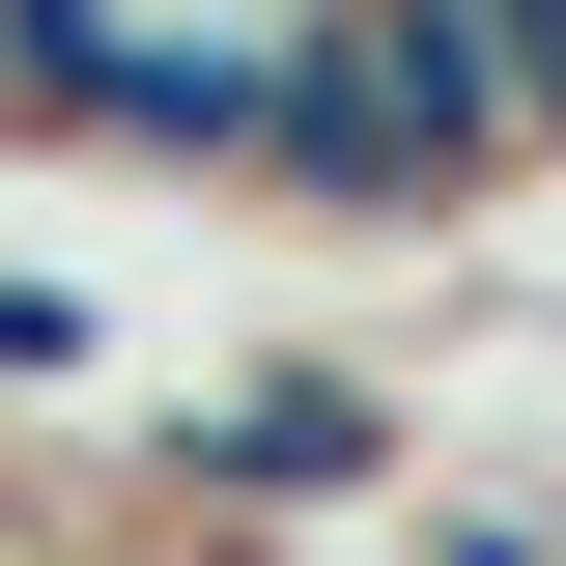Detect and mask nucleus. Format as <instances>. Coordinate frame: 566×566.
Listing matches in <instances>:
<instances>
[{"instance_id":"obj_1","label":"nucleus","mask_w":566,"mask_h":566,"mask_svg":"<svg viewBox=\"0 0 566 566\" xmlns=\"http://www.w3.org/2000/svg\"><path fill=\"white\" fill-rule=\"evenodd\" d=\"M510 29L482 0H312V29H283V199H453V170H510Z\"/></svg>"},{"instance_id":"obj_2","label":"nucleus","mask_w":566,"mask_h":566,"mask_svg":"<svg viewBox=\"0 0 566 566\" xmlns=\"http://www.w3.org/2000/svg\"><path fill=\"white\" fill-rule=\"evenodd\" d=\"M199 482L227 510H340L368 482V397H340V368H255V397H199Z\"/></svg>"},{"instance_id":"obj_3","label":"nucleus","mask_w":566,"mask_h":566,"mask_svg":"<svg viewBox=\"0 0 566 566\" xmlns=\"http://www.w3.org/2000/svg\"><path fill=\"white\" fill-rule=\"evenodd\" d=\"M482 29H510V114L566 142V0H482Z\"/></svg>"}]
</instances>
